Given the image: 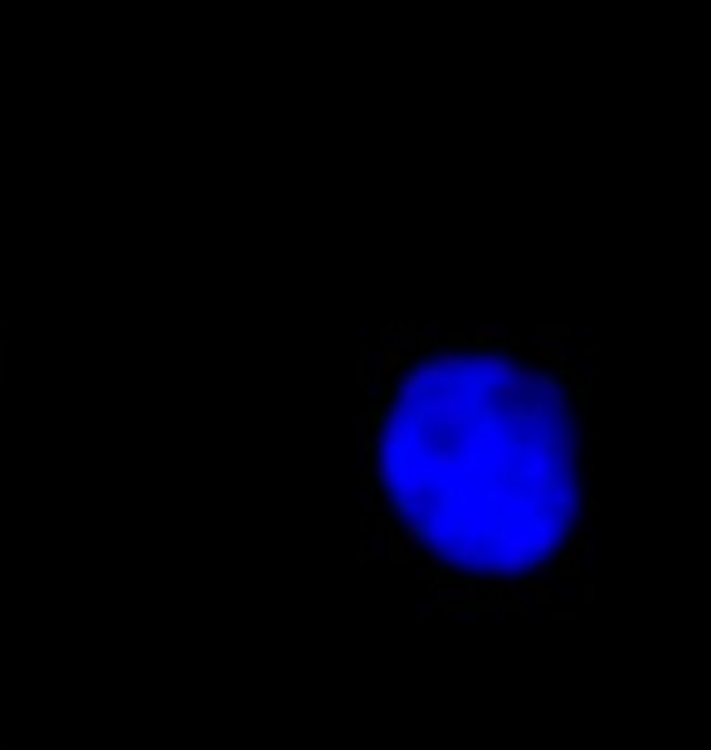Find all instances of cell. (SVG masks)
Returning a JSON list of instances; mask_svg holds the SVG:
<instances>
[{
  "label": "cell",
  "instance_id": "cell-1",
  "mask_svg": "<svg viewBox=\"0 0 711 750\" xmlns=\"http://www.w3.org/2000/svg\"><path fill=\"white\" fill-rule=\"evenodd\" d=\"M414 351H419V346H414V337H390V341H380V346H375V356H371V375H366V380H371V385L390 380V375H395L400 366H405V361H410Z\"/></svg>",
  "mask_w": 711,
  "mask_h": 750
},
{
  "label": "cell",
  "instance_id": "cell-2",
  "mask_svg": "<svg viewBox=\"0 0 711 750\" xmlns=\"http://www.w3.org/2000/svg\"><path fill=\"white\" fill-rule=\"evenodd\" d=\"M526 361L536 366V371H570V361H565V341L556 332H541V337H531L526 346Z\"/></svg>",
  "mask_w": 711,
  "mask_h": 750
},
{
  "label": "cell",
  "instance_id": "cell-3",
  "mask_svg": "<svg viewBox=\"0 0 711 750\" xmlns=\"http://www.w3.org/2000/svg\"><path fill=\"white\" fill-rule=\"evenodd\" d=\"M512 337H517V332H512V327H497V322H478V327L468 332L473 346H502V341H512Z\"/></svg>",
  "mask_w": 711,
  "mask_h": 750
},
{
  "label": "cell",
  "instance_id": "cell-4",
  "mask_svg": "<svg viewBox=\"0 0 711 750\" xmlns=\"http://www.w3.org/2000/svg\"><path fill=\"white\" fill-rule=\"evenodd\" d=\"M0 332H5V268H0Z\"/></svg>",
  "mask_w": 711,
  "mask_h": 750
},
{
  "label": "cell",
  "instance_id": "cell-5",
  "mask_svg": "<svg viewBox=\"0 0 711 750\" xmlns=\"http://www.w3.org/2000/svg\"><path fill=\"white\" fill-rule=\"evenodd\" d=\"M0 750H5V746H0Z\"/></svg>",
  "mask_w": 711,
  "mask_h": 750
}]
</instances>
